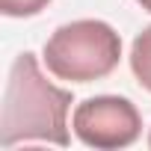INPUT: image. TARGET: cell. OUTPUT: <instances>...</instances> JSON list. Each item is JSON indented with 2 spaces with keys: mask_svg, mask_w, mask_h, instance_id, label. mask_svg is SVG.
Segmentation results:
<instances>
[{
  "mask_svg": "<svg viewBox=\"0 0 151 151\" xmlns=\"http://www.w3.org/2000/svg\"><path fill=\"white\" fill-rule=\"evenodd\" d=\"M136 3H139V6L145 9V12H151V0H136Z\"/></svg>",
  "mask_w": 151,
  "mask_h": 151,
  "instance_id": "8992f818",
  "label": "cell"
},
{
  "mask_svg": "<svg viewBox=\"0 0 151 151\" xmlns=\"http://www.w3.org/2000/svg\"><path fill=\"white\" fill-rule=\"evenodd\" d=\"M122 59V36L95 18L71 21L45 42V62L50 74L71 83L101 80Z\"/></svg>",
  "mask_w": 151,
  "mask_h": 151,
  "instance_id": "7a4b0ae2",
  "label": "cell"
},
{
  "mask_svg": "<svg viewBox=\"0 0 151 151\" xmlns=\"http://www.w3.org/2000/svg\"><path fill=\"white\" fill-rule=\"evenodd\" d=\"M74 133L89 148H127L142 133L139 110L119 95H95L74 110Z\"/></svg>",
  "mask_w": 151,
  "mask_h": 151,
  "instance_id": "3957f363",
  "label": "cell"
},
{
  "mask_svg": "<svg viewBox=\"0 0 151 151\" xmlns=\"http://www.w3.org/2000/svg\"><path fill=\"white\" fill-rule=\"evenodd\" d=\"M50 0H0V12L9 18H30L39 15Z\"/></svg>",
  "mask_w": 151,
  "mask_h": 151,
  "instance_id": "5b68a950",
  "label": "cell"
},
{
  "mask_svg": "<svg viewBox=\"0 0 151 151\" xmlns=\"http://www.w3.org/2000/svg\"><path fill=\"white\" fill-rule=\"evenodd\" d=\"M130 68L136 74V80L151 92V27H145L130 47Z\"/></svg>",
  "mask_w": 151,
  "mask_h": 151,
  "instance_id": "277c9868",
  "label": "cell"
},
{
  "mask_svg": "<svg viewBox=\"0 0 151 151\" xmlns=\"http://www.w3.org/2000/svg\"><path fill=\"white\" fill-rule=\"evenodd\" d=\"M148 148H151V136H148Z\"/></svg>",
  "mask_w": 151,
  "mask_h": 151,
  "instance_id": "52a82bcc",
  "label": "cell"
},
{
  "mask_svg": "<svg viewBox=\"0 0 151 151\" xmlns=\"http://www.w3.org/2000/svg\"><path fill=\"white\" fill-rule=\"evenodd\" d=\"M74 98L65 89L47 83L39 71L36 53L24 50L9 71L0 116V142L12 148L24 139H45L53 145H68V110Z\"/></svg>",
  "mask_w": 151,
  "mask_h": 151,
  "instance_id": "6da1fadb",
  "label": "cell"
}]
</instances>
